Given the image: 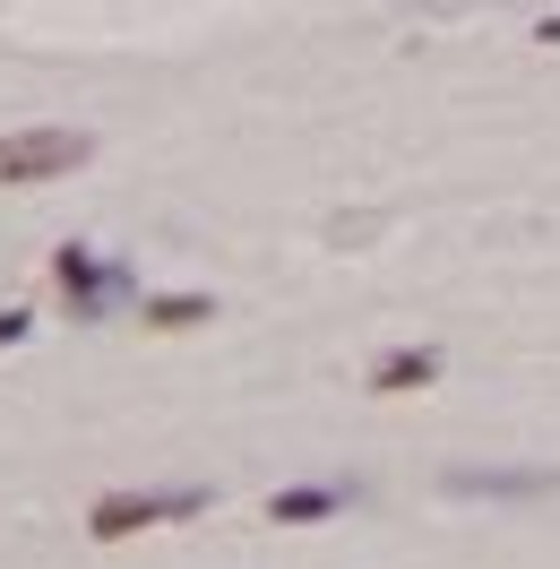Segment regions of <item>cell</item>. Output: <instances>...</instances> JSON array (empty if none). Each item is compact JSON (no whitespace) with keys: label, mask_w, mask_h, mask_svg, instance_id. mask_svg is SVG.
Wrapping results in <instances>:
<instances>
[{"label":"cell","mask_w":560,"mask_h":569,"mask_svg":"<svg viewBox=\"0 0 560 569\" xmlns=\"http://www.w3.org/2000/svg\"><path fill=\"white\" fill-rule=\"evenodd\" d=\"M543 36H552V43H560V18H543Z\"/></svg>","instance_id":"obj_9"},{"label":"cell","mask_w":560,"mask_h":569,"mask_svg":"<svg viewBox=\"0 0 560 569\" xmlns=\"http://www.w3.org/2000/svg\"><path fill=\"white\" fill-rule=\"evenodd\" d=\"M27 337H36V320H27V311H0V355H9V346H27Z\"/></svg>","instance_id":"obj_8"},{"label":"cell","mask_w":560,"mask_h":569,"mask_svg":"<svg viewBox=\"0 0 560 569\" xmlns=\"http://www.w3.org/2000/svg\"><path fill=\"white\" fill-rule=\"evenodd\" d=\"M346 500H353V483H284V492L268 500V518H277V527H311V518H337Z\"/></svg>","instance_id":"obj_5"},{"label":"cell","mask_w":560,"mask_h":569,"mask_svg":"<svg viewBox=\"0 0 560 569\" xmlns=\"http://www.w3.org/2000/svg\"><path fill=\"white\" fill-rule=\"evenodd\" d=\"M199 509H208L199 483H173V492H104L96 509H87V535H96V543H130V535L173 527V518H199Z\"/></svg>","instance_id":"obj_3"},{"label":"cell","mask_w":560,"mask_h":569,"mask_svg":"<svg viewBox=\"0 0 560 569\" xmlns=\"http://www.w3.org/2000/svg\"><path fill=\"white\" fill-rule=\"evenodd\" d=\"M422 380H440V355H431V346H397V355H380V362H371V389H380V397L422 389Z\"/></svg>","instance_id":"obj_6"},{"label":"cell","mask_w":560,"mask_h":569,"mask_svg":"<svg viewBox=\"0 0 560 569\" xmlns=\"http://www.w3.org/2000/svg\"><path fill=\"white\" fill-rule=\"evenodd\" d=\"M52 277H61V311H70L78 328H104L130 293H139V277L121 268V259H96L87 242H61L52 250Z\"/></svg>","instance_id":"obj_2"},{"label":"cell","mask_w":560,"mask_h":569,"mask_svg":"<svg viewBox=\"0 0 560 569\" xmlns=\"http://www.w3.org/2000/svg\"><path fill=\"white\" fill-rule=\"evenodd\" d=\"M96 164V130L70 121H43V130H0V190H27V181H70Z\"/></svg>","instance_id":"obj_1"},{"label":"cell","mask_w":560,"mask_h":569,"mask_svg":"<svg viewBox=\"0 0 560 569\" xmlns=\"http://www.w3.org/2000/svg\"><path fill=\"white\" fill-rule=\"evenodd\" d=\"M449 492L457 500H543V492H560V475H509V466H457L449 475Z\"/></svg>","instance_id":"obj_4"},{"label":"cell","mask_w":560,"mask_h":569,"mask_svg":"<svg viewBox=\"0 0 560 569\" xmlns=\"http://www.w3.org/2000/svg\"><path fill=\"white\" fill-rule=\"evenodd\" d=\"M216 320V293H156L147 302V328H208Z\"/></svg>","instance_id":"obj_7"}]
</instances>
